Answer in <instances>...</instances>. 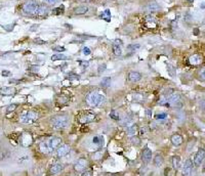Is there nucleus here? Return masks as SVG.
Listing matches in <instances>:
<instances>
[{"instance_id":"1","label":"nucleus","mask_w":205,"mask_h":176,"mask_svg":"<svg viewBox=\"0 0 205 176\" xmlns=\"http://www.w3.org/2000/svg\"><path fill=\"white\" fill-rule=\"evenodd\" d=\"M62 145V139L58 136H52L49 139L40 142L39 149L43 153H51Z\"/></svg>"},{"instance_id":"2","label":"nucleus","mask_w":205,"mask_h":176,"mask_svg":"<svg viewBox=\"0 0 205 176\" xmlns=\"http://www.w3.org/2000/svg\"><path fill=\"white\" fill-rule=\"evenodd\" d=\"M68 121L69 119L65 115L54 116L50 119V126L54 130H63L68 126Z\"/></svg>"},{"instance_id":"3","label":"nucleus","mask_w":205,"mask_h":176,"mask_svg":"<svg viewBox=\"0 0 205 176\" xmlns=\"http://www.w3.org/2000/svg\"><path fill=\"white\" fill-rule=\"evenodd\" d=\"M86 100L87 102L93 106H101V104L106 102L104 94H101L97 91H91L87 94L86 96Z\"/></svg>"},{"instance_id":"4","label":"nucleus","mask_w":205,"mask_h":176,"mask_svg":"<svg viewBox=\"0 0 205 176\" xmlns=\"http://www.w3.org/2000/svg\"><path fill=\"white\" fill-rule=\"evenodd\" d=\"M39 118V114L37 112L34 111H27L24 112L22 115L20 116V122L23 124H31L37 121Z\"/></svg>"},{"instance_id":"5","label":"nucleus","mask_w":205,"mask_h":176,"mask_svg":"<svg viewBox=\"0 0 205 176\" xmlns=\"http://www.w3.org/2000/svg\"><path fill=\"white\" fill-rule=\"evenodd\" d=\"M38 3L35 0H29L25 4L23 5L22 10L24 14H28V16H34V14H37V10H38Z\"/></svg>"},{"instance_id":"6","label":"nucleus","mask_w":205,"mask_h":176,"mask_svg":"<svg viewBox=\"0 0 205 176\" xmlns=\"http://www.w3.org/2000/svg\"><path fill=\"white\" fill-rule=\"evenodd\" d=\"M88 166V161L84 158H80L77 160V162L74 165V170L78 174H81L82 172H84L86 170Z\"/></svg>"},{"instance_id":"7","label":"nucleus","mask_w":205,"mask_h":176,"mask_svg":"<svg viewBox=\"0 0 205 176\" xmlns=\"http://www.w3.org/2000/svg\"><path fill=\"white\" fill-rule=\"evenodd\" d=\"M204 160H205V149H198V151H197L196 155H195L193 164H194L196 167H199V166H201V164L204 162Z\"/></svg>"},{"instance_id":"8","label":"nucleus","mask_w":205,"mask_h":176,"mask_svg":"<svg viewBox=\"0 0 205 176\" xmlns=\"http://www.w3.org/2000/svg\"><path fill=\"white\" fill-rule=\"evenodd\" d=\"M95 120V114L93 112H85L79 117V122L81 123H90Z\"/></svg>"},{"instance_id":"9","label":"nucleus","mask_w":205,"mask_h":176,"mask_svg":"<svg viewBox=\"0 0 205 176\" xmlns=\"http://www.w3.org/2000/svg\"><path fill=\"white\" fill-rule=\"evenodd\" d=\"M71 149L68 145H60L58 149H56V157L58 158H63V157H66L68 153H70Z\"/></svg>"},{"instance_id":"10","label":"nucleus","mask_w":205,"mask_h":176,"mask_svg":"<svg viewBox=\"0 0 205 176\" xmlns=\"http://www.w3.org/2000/svg\"><path fill=\"white\" fill-rule=\"evenodd\" d=\"M141 158H142V161L145 163V164H148L149 162H151L152 151L149 149V147H145V149L142 151V153H141Z\"/></svg>"},{"instance_id":"11","label":"nucleus","mask_w":205,"mask_h":176,"mask_svg":"<svg viewBox=\"0 0 205 176\" xmlns=\"http://www.w3.org/2000/svg\"><path fill=\"white\" fill-rule=\"evenodd\" d=\"M192 170H193V162L190 159H188L185 162V164H184L183 171H182L183 176H191Z\"/></svg>"},{"instance_id":"12","label":"nucleus","mask_w":205,"mask_h":176,"mask_svg":"<svg viewBox=\"0 0 205 176\" xmlns=\"http://www.w3.org/2000/svg\"><path fill=\"white\" fill-rule=\"evenodd\" d=\"M33 143V137L31 134L29 133H24L21 136V145L23 147H30Z\"/></svg>"},{"instance_id":"13","label":"nucleus","mask_w":205,"mask_h":176,"mask_svg":"<svg viewBox=\"0 0 205 176\" xmlns=\"http://www.w3.org/2000/svg\"><path fill=\"white\" fill-rule=\"evenodd\" d=\"M122 41L119 39H116L113 43V53L115 54L116 57H120L122 55Z\"/></svg>"},{"instance_id":"14","label":"nucleus","mask_w":205,"mask_h":176,"mask_svg":"<svg viewBox=\"0 0 205 176\" xmlns=\"http://www.w3.org/2000/svg\"><path fill=\"white\" fill-rule=\"evenodd\" d=\"M203 61V57L200 54H193L189 57V63L192 65H199Z\"/></svg>"},{"instance_id":"15","label":"nucleus","mask_w":205,"mask_h":176,"mask_svg":"<svg viewBox=\"0 0 205 176\" xmlns=\"http://www.w3.org/2000/svg\"><path fill=\"white\" fill-rule=\"evenodd\" d=\"M16 93V89L14 87H1L0 88V94L4 96H12Z\"/></svg>"},{"instance_id":"16","label":"nucleus","mask_w":205,"mask_h":176,"mask_svg":"<svg viewBox=\"0 0 205 176\" xmlns=\"http://www.w3.org/2000/svg\"><path fill=\"white\" fill-rule=\"evenodd\" d=\"M170 141H171V143L174 145V147H180V145L184 142V138L180 134L176 133L170 137Z\"/></svg>"},{"instance_id":"17","label":"nucleus","mask_w":205,"mask_h":176,"mask_svg":"<svg viewBox=\"0 0 205 176\" xmlns=\"http://www.w3.org/2000/svg\"><path fill=\"white\" fill-rule=\"evenodd\" d=\"M128 80L130 82H138L141 79H142V75H141L140 72H135V71H131V72L128 73V76H127Z\"/></svg>"},{"instance_id":"18","label":"nucleus","mask_w":205,"mask_h":176,"mask_svg":"<svg viewBox=\"0 0 205 176\" xmlns=\"http://www.w3.org/2000/svg\"><path fill=\"white\" fill-rule=\"evenodd\" d=\"M64 169V166L62 164H54L53 166H51L49 169V174L50 175H56V174L62 172Z\"/></svg>"},{"instance_id":"19","label":"nucleus","mask_w":205,"mask_h":176,"mask_svg":"<svg viewBox=\"0 0 205 176\" xmlns=\"http://www.w3.org/2000/svg\"><path fill=\"white\" fill-rule=\"evenodd\" d=\"M153 162L156 167H161L163 165V163H164V158H163V156L161 153H156L155 157H154Z\"/></svg>"},{"instance_id":"20","label":"nucleus","mask_w":205,"mask_h":176,"mask_svg":"<svg viewBox=\"0 0 205 176\" xmlns=\"http://www.w3.org/2000/svg\"><path fill=\"white\" fill-rule=\"evenodd\" d=\"M159 8H160V6H159V5H158V3H156L155 1H153V2H150L149 4L146 6V9L149 12H158V10H159Z\"/></svg>"},{"instance_id":"21","label":"nucleus","mask_w":205,"mask_h":176,"mask_svg":"<svg viewBox=\"0 0 205 176\" xmlns=\"http://www.w3.org/2000/svg\"><path fill=\"white\" fill-rule=\"evenodd\" d=\"M87 12H88L87 6H78L73 10V14H76V16H82V14H85Z\"/></svg>"},{"instance_id":"22","label":"nucleus","mask_w":205,"mask_h":176,"mask_svg":"<svg viewBox=\"0 0 205 176\" xmlns=\"http://www.w3.org/2000/svg\"><path fill=\"white\" fill-rule=\"evenodd\" d=\"M138 126L136 124L131 125L130 127L127 128V134L129 136H135L138 134Z\"/></svg>"},{"instance_id":"23","label":"nucleus","mask_w":205,"mask_h":176,"mask_svg":"<svg viewBox=\"0 0 205 176\" xmlns=\"http://www.w3.org/2000/svg\"><path fill=\"white\" fill-rule=\"evenodd\" d=\"M111 83H112V79H111L110 77H104L101 81V86L105 89L109 88L111 86Z\"/></svg>"},{"instance_id":"24","label":"nucleus","mask_w":205,"mask_h":176,"mask_svg":"<svg viewBox=\"0 0 205 176\" xmlns=\"http://www.w3.org/2000/svg\"><path fill=\"white\" fill-rule=\"evenodd\" d=\"M47 12H48V7L46 6V5L42 4V5H39L36 14H38L39 16H45V14H47Z\"/></svg>"},{"instance_id":"25","label":"nucleus","mask_w":205,"mask_h":176,"mask_svg":"<svg viewBox=\"0 0 205 176\" xmlns=\"http://www.w3.org/2000/svg\"><path fill=\"white\" fill-rule=\"evenodd\" d=\"M93 145L101 147L104 145V138L101 137V136H95V137L93 138Z\"/></svg>"},{"instance_id":"26","label":"nucleus","mask_w":205,"mask_h":176,"mask_svg":"<svg viewBox=\"0 0 205 176\" xmlns=\"http://www.w3.org/2000/svg\"><path fill=\"white\" fill-rule=\"evenodd\" d=\"M145 20H146V24H147V25L151 26V27H154V26H156V24H157V20H156V18H154V16H147Z\"/></svg>"},{"instance_id":"27","label":"nucleus","mask_w":205,"mask_h":176,"mask_svg":"<svg viewBox=\"0 0 205 176\" xmlns=\"http://www.w3.org/2000/svg\"><path fill=\"white\" fill-rule=\"evenodd\" d=\"M132 123V119H131L130 117H125L123 118V119L119 120V124L121 125V126H129V125Z\"/></svg>"},{"instance_id":"28","label":"nucleus","mask_w":205,"mask_h":176,"mask_svg":"<svg viewBox=\"0 0 205 176\" xmlns=\"http://www.w3.org/2000/svg\"><path fill=\"white\" fill-rule=\"evenodd\" d=\"M67 59H69V57H66V55H64V54L62 53H59V54H53L51 57V61H67Z\"/></svg>"},{"instance_id":"29","label":"nucleus","mask_w":205,"mask_h":176,"mask_svg":"<svg viewBox=\"0 0 205 176\" xmlns=\"http://www.w3.org/2000/svg\"><path fill=\"white\" fill-rule=\"evenodd\" d=\"M172 166L174 169H178L180 166V157L173 156L172 157Z\"/></svg>"},{"instance_id":"30","label":"nucleus","mask_w":205,"mask_h":176,"mask_svg":"<svg viewBox=\"0 0 205 176\" xmlns=\"http://www.w3.org/2000/svg\"><path fill=\"white\" fill-rule=\"evenodd\" d=\"M141 48L140 44H130V45L127 46V51L130 52V53H134L135 51H138Z\"/></svg>"},{"instance_id":"31","label":"nucleus","mask_w":205,"mask_h":176,"mask_svg":"<svg viewBox=\"0 0 205 176\" xmlns=\"http://www.w3.org/2000/svg\"><path fill=\"white\" fill-rule=\"evenodd\" d=\"M133 102H143L145 100V96L144 94H141V93H134L132 95Z\"/></svg>"},{"instance_id":"32","label":"nucleus","mask_w":205,"mask_h":176,"mask_svg":"<svg viewBox=\"0 0 205 176\" xmlns=\"http://www.w3.org/2000/svg\"><path fill=\"white\" fill-rule=\"evenodd\" d=\"M197 76H198V78L201 81H205V67H203V68L199 69L197 71Z\"/></svg>"},{"instance_id":"33","label":"nucleus","mask_w":205,"mask_h":176,"mask_svg":"<svg viewBox=\"0 0 205 176\" xmlns=\"http://www.w3.org/2000/svg\"><path fill=\"white\" fill-rule=\"evenodd\" d=\"M67 78L71 81H76V80H80V76L76 73H70V74L68 75Z\"/></svg>"},{"instance_id":"34","label":"nucleus","mask_w":205,"mask_h":176,"mask_svg":"<svg viewBox=\"0 0 205 176\" xmlns=\"http://www.w3.org/2000/svg\"><path fill=\"white\" fill-rule=\"evenodd\" d=\"M103 156H104L103 151H95V153H93V160H95V161H99V160H101V159L103 158Z\"/></svg>"},{"instance_id":"35","label":"nucleus","mask_w":205,"mask_h":176,"mask_svg":"<svg viewBox=\"0 0 205 176\" xmlns=\"http://www.w3.org/2000/svg\"><path fill=\"white\" fill-rule=\"evenodd\" d=\"M130 141H131V143H132V145H136V147L141 145V138H140V137H138V136H136V135H135V136H131Z\"/></svg>"},{"instance_id":"36","label":"nucleus","mask_w":205,"mask_h":176,"mask_svg":"<svg viewBox=\"0 0 205 176\" xmlns=\"http://www.w3.org/2000/svg\"><path fill=\"white\" fill-rule=\"evenodd\" d=\"M16 108H18V104H9V106L6 108V113H12V112L16 111Z\"/></svg>"},{"instance_id":"37","label":"nucleus","mask_w":205,"mask_h":176,"mask_svg":"<svg viewBox=\"0 0 205 176\" xmlns=\"http://www.w3.org/2000/svg\"><path fill=\"white\" fill-rule=\"evenodd\" d=\"M64 12H65V8H64L63 5H62V6H60V7H56V8L53 9V14H56V16H59V14H62Z\"/></svg>"},{"instance_id":"38","label":"nucleus","mask_w":205,"mask_h":176,"mask_svg":"<svg viewBox=\"0 0 205 176\" xmlns=\"http://www.w3.org/2000/svg\"><path fill=\"white\" fill-rule=\"evenodd\" d=\"M167 118V114L165 113H161V114H158V115H156V119L157 120H164Z\"/></svg>"},{"instance_id":"39","label":"nucleus","mask_w":205,"mask_h":176,"mask_svg":"<svg viewBox=\"0 0 205 176\" xmlns=\"http://www.w3.org/2000/svg\"><path fill=\"white\" fill-rule=\"evenodd\" d=\"M106 68H107V65H106V63H101V65H99V69H97V72L101 74V73H103L105 70H106Z\"/></svg>"},{"instance_id":"40","label":"nucleus","mask_w":205,"mask_h":176,"mask_svg":"<svg viewBox=\"0 0 205 176\" xmlns=\"http://www.w3.org/2000/svg\"><path fill=\"white\" fill-rule=\"evenodd\" d=\"M52 49L54 50V51H59V52H64L66 50V48L64 47V46H56V47H53Z\"/></svg>"},{"instance_id":"41","label":"nucleus","mask_w":205,"mask_h":176,"mask_svg":"<svg viewBox=\"0 0 205 176\" xmlns=\"http://www.w3.org/2000/svg\"><path fill=\"white\" fill-rule=\"evenodd\" d=\"M80 176H93V172L89 171V170H85V171L80 174Z\"/></svg>"},{"instance_id":"42","label":"nucleus","mask_w":205,"mask_h":176,"mask_svg":"<svg viewBox=\"0 0 205 176\" xmlns=\"http://www.w3.org/2000/svg\"><path fill=\"white\" fill-rule=\"evenodd\" d=\"M110 117L112 118V119H114V120H118V121H119V116H118L117 114H116V112L113 111L112 113L110 114Z\"/></svg>"},{"instance_id":"43","label":"nucleus","mask_w":205,"mask_h":176,"mask_svg":"<svg viewBox=\"0 0 205 176\" xmlns=\"http://www.w3.org/2000/svg\"><path fill=\"white\" fill-rule=\"evenodd\" d=\"M34 43H36V44H45V41L44 40H42V39H40V38H36L35 40H34Z\"/></svg>"},{"instance_id":"44","label":"nucleus","mask_w":205,"mask_h":176,"mask_svg":"<svg viewBox=\"0 0 205 176\" xmlns=\"http://www.w3.org/2000/svg\"><path fill=\"white\" fill-rule=\"evenodd\" d=\"M138 131H140L141 136H143V135H145V134L147 133V128H146V127H142V128L138 129Z\"/></svg>"},{"instance_id":"45","label":"nucleus","mask_w":205,"mask_h":176,"mask_svg":"<svg viewBox=\"0 0 205 176\" xmlns=\"http://www.w3.org/2000/svg\"><path fill=\"white\" fill-rule=\"evenodd\" d=\"M5 158H6V153H5V151H0V161H3Z\"/></svg>"},{"instance_id":"46","label":"nucleus","mask_w":205,"mask_h":176,"mask_svg":"<svg viewBox=\"0 0 205 176\" xmlns=\"http://www.w3.org/2000/svg\"><path fill=\"white\" fill-rule=\"evenodd\" d=\"M79 63H80V65H81L82 68H87L88 67V61H79Z\"/></svg>"},{"instance_id":"47","label":"nucleus","mask_w":205,"mask_h":176,"mask_svg":"<svg viewBox=\"0 0 205 176\" xmlns=\"http://www.w3.org/2000/svg\"><path fill=\"white\" fill-rule=\"evenodd\" d=\"M82 51H83V53L85 54V55H89V54L91 53V51H90V49L88 47H84Z\"/></svg>"},{"instance_id":"48","label":"nucleus","mask_w":205,"mask_h":176,"mask_svg":"<svg viewBox=\"0 0 205 176\" xmlns=\"http://www.w3.org/2000/svg\"><path fill=\"white\" fill-rule=\"evenodd\" d=\"M1 75L4 77H8V76H10V72H9V71H2Z\"/></svg>"},{"instance_id":"49","label":"nucleus","mask_w":205,"mask_h":176,"mask_svg":"<svg viewBox=\"0 0 205 176\" xmlns=\"http://www.w3.org/2000/svg\"><path fill=\"white\" fill-rule=\"evenodd\" d=\"M45 1H46V3H48V4L53 5V4H56L58 0H45Z\"/></svg>"},{"instance_id":"50","label":"nucleus","mask_w":205,"mask_h":176,"mask_svg":"<svg viewBox=\"0 0 205 176\" xmlns=\"http://www.w3.org/2000/svg\"><path fill=\"white\" fill-rule=\"evenodd\" d=\"M200 108L202 110H205V100H201L200 102Z\"/></svg>"},{"instance_id":"51","label":"nucleus","mask_w":205,"mask_h":176,"mask_svg":"<svg viewBox=\"0 0 205 176\" xmlns=\"http://www.w3.org/2000/svg\"><path fill=\"white\" fill-rule=\"evenodd\" d=\"M147 116H148V117H151V115H152V111H151V110H147Z\"/></svg>"},{"instance_id":"52","label":"nucleus","mask_w":205,"mask_h":176,"mask_svg":"<svg viewBox=\"0 0 205 176\" xmlns=\"http://www.w3.org/2000/svg\"><path fill=\"white\" fill-rule=\"evenodd\" d=\"M78 1H80V2H89L90 0H78Z\"/></svg>"},{"instance_id":"53","label":"nucleus","mask_w":205,"mask_h":176,"mask_svg":"<svg viewBox=\"0 0 205 176\" xmlns=\"http://www.w3.org/2000/svg\"><path fill=\"white\" fill-rule=\"evenodd\" d=\"M194 31H195V32H194V33H195V35H198V31H199V30H198V29H195Z\"/></svg>"},{"instance_id":"54","label":"nucleus","mask_w":205,"mask_h":176,"mask_svg":"<svg viewBox=\"0 0 205 176\" xmlns=\"http://www.w3.org/2000/svg\"><path fill=\"white\" fill-rule=\"evenodd\" d=\"M203 171H205V160L204 162H203Z\"/></svg>"},{"instance_id":"55","label":"nucleus","mask_w":205,"mask_h":176,"mask_svg":"<svg viewBox=\"0 0 205 176\" xmlns=\"http://www.w3.org/2000/svg\"><path fill=\"white\" fill-rule=\"evenodd\" d=\"M188 2H193V1H194V0H187Z\"/></svg>"},{"instance_id":"56","label":"nucleus","mask_w":205,"mask_h":176,"mask_svg":"<svg viewBox=\"0 0 205 176\" xmlns=\"http://www.w3.org/2000/svg\"><path fill=\"white\" fill-rule=\"evenodd\" d=\"M203 24H204V25H205V18H204V20H203Z\"/></svg>"}]
</instances>
